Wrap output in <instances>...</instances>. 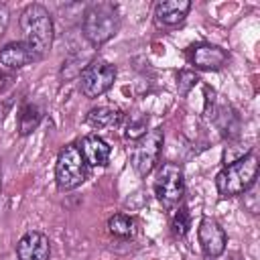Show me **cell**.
Returning a JSON list of instances; mask_svg holds the SVG:
<instances>
[{"mask_svg": "<svg viewBox=\"0 0 260 260\" xmlns=\"http://www.w3.org/2000/svg\"><path fill=\"white\" fill-rule=\"evenodd\" d=\"M20 30L24 37L22 43L32 51L35 59L49 55L53 47V20L45 6L28 4L20 12Z\"/></svg>", "mask_w": 260, "mask_h": 260, "instance_id": "1", "label": "cell"}, {"mask_svg": "<svg viewBox=\"0 0 260 260\" xmlns=\"http://www.w3.org/2000/svg\"><path fill=\"white\" fill-rule=\"evenodd\" d=\"M258 177V158L256 154H244L232 165H225L217 177H215V187L221 197H234L242 195L248 189L254 187Z\"/></svg>", "mask_w": 260, "mask_h": 260, "instance_id": "2", "label": "cell"}, {"mask_svg": "<svg viewBox=\"0 0 260 260\" xmlns=\"http://www.w3.org/2000/svg\"><path fill=\"white\" fill-rule=\"evenodd\" d=\"M120 28L118 8L110 2H95L83 14V35L93 45L100 47L108 43Z\"/></svg>", "mask_w": 260, "mask_h": 260, "instance_id": "3", "label": "cell"}, {"mask_svg": "<svg viewBox=\"0 0 260 260\" xmlns=\"http://www.w3.org/2000/svg\"><path fill=\"white\" fill-rule=\"evenodd\" d=\"M87 179V162L77 144H67L61 148L55 165V181L61 191H71Z\"/></svg>", "mask_w": 260, "mask_h": 260, "instance_id": "4", "label": "cell"}, {"mask_svg": "<svg viewBox=\"0 0 260 260\" xmlns=\"http://www.w3.org/2000/svg\"><path fill=\"white\" fill-rule=\"evenodd\" d=\"M116 81V67L104 59H95L79 73V89L85 98L93 100L104 95Z\"/></svg>", "mask_w": 260, "mask_h": 260, "instance_id": "5", "label": "cell"}, {"mask_svg": "<svg viewBox=\"0 0 260 260\" xmlns=\"http://www.w3.org/2000/svg\"><path fill=\"white\" fill-rule=\"evenodd\" d=\"M165 134L160 128L148 130L144 136H140L132 148V167L140 177H146L156 167L160 152H162Z\"/></svg>", "mask_w": 260, "mask_h": 260, "instance_id": "6", "label": "cell"}, {"mask_svg": "<svg viewBox=\"0 0 260 260\" xmlns=\"http://www.w3.org/2000/svg\"><path fill=\"white\" fill-rule=\"evenodd\" d=\"M154 193L165 205L179 203L185 193L183 169L175 162H162L156 173V179H154Z\"/></svg>", "mask_w": 260, "mask_h": 260, "instance_id": "7", "label": "cell"}, {"mask_svg": "<svg viewBox=\"0 0 260 260\" xmlns=\"http://www.w3.org/2000/svg\"><path fill=\"white\" fill-rule=\"evenodd\" d=\"M197 238H199L201 250L209 258L221 256L225 250V244H228V236H225L223 228L213 217H201L199 228H197Z\"/></svg>", "mask_w": 260, "mask_h": 260, "instance_id": "8", "label": "cell"}, {"mask_svg": "<svg viewBox=\"0 0 260 260\" xmlns=\"http://www.w3.org/2000/svg\"><path fill=\"white\" fill-rule=\"evenodd\" d=\"M18 260H49L51 258V242L41 232H26L16 244Z\"/></svg>", "mask_w": 260, "mask_h": 260, "instance_id": "9", "label": "cell"}, {"mask_svg": "<svg viewBox=\"0 0 260 260\" xmlns=\"http://www.w3.org/2000/svg\"><path fill=\"white\" fill-rule=\"evenodd\" d=\"M225 61H228V51L217 45L199 43V45L191 47V63L197 69H203V71L219 69L225 65Z\"/></svg>", "mask_w": 260, "mask_h": 260, "instance_id": "10", "label": "cell"}, {"mask_svg": "<svg viewBox=\"0 0 260 260\" xmlns=\"http://www.w3.org/2000/svg\"><path fill=\"white\" fill-rule=\"evenodd\" d=\"M87 167H106L108 160H110V154H112V148L110 144L98 136V134H89L81 140V146H79Z\"/></svg>", "mask_w": 260, "mask_h": 260, "instance_id": "11", "label": "cell"}, {"mask_svg": "<svg viewBox=\"0 0 260 260\" xmlns=\"http://www.w3.org/2000/svg\"><path fill=\"white\" fill-rule=\"evenodd\" d=\"M189 10H191L189 0H162L154 6V18L162 26H173L179 24Z\"/></svg>", "mask_w": 260, "mask_h": 260, "instance_id": "12", "label": "cell"}, {"mask_svg": "<svg viewBox=\"0 0 260 260\" xmlns=\"http://www.w3.org/2000/svg\"><path fill=\"white\" fill-rule=\"evenodd\" d=\"M30 61H35V55L22 41L8 43L0 49V63L10 67V69H20V67L28 65Z\"/></svg>", "mask_w": 260, "mask_h": 260, "instance_id": "13", "label": "cell"}, {"mask_svg": "<svg viewBox=\"0 0 260 260\" xmlns=\"http://www.w3.org/2000/svg\"><path fill=\"white\" fill-rule=\"evenodd\" d=\"M120 118H122L120 110L108 108V106H100V108L89 110L87 124L93 126V128H112V126H116L120 122Z\"/></svg>", "mask_w": 260, "mask_h": 260, "instance_id": "14", "label": "cell"}, {"mask_svg": "<svg viewBox=\"0 0 260 260\" xmlns=\"http://www.w3.org/2000/svg\"><path fill=\"white\" fill-rule=\"evenodd\" d=\"M43 120V110L37 104H26L18 114V132L22 136L35 132Z\"/></svg>", "mask_w": 260, "mask_h": 260, "instance_id": "15", "label": "cell"}, {"mask_svg": "<svg viewBox=\"0 0 260 260\" xmlns=\"http://www.w3.org/2000/svg\"><path fill=\"white\" fill-rule=\"evenodd\" d=\"M134 219L126 213H116L108 219V230L112 236L116 238H122V240H128V238H134L136 234V228H134Z\"/></svg>", "mask_w": 260, "mask_h": 260, "instance_id": "16", "label": "cell"}, {"mask_svg": "<svg viewBox=\"0 0 260 260\" xmlns=\"http://www.w3.org/2000/svg\"><path fill=\"white\" fill-rule=\"evenodd\" d=\"M146 124H148V118L142 116V114H132L126 122V128H124V136L130 138V140H138L140 136H144L148 130H146Z\"/></svg>", "mask_w": 260, "mask_h": 260, "instance_id": "17", "label": "cell"}, {"mask_svg": "<svg viewBox=\"0 0 260 260\" xmlns=\"http://www.w3.org/2000/svg\"><path fill=\"white\" fill-rule=\"evenodd\" d=\"M189 228H191L189 211L185 207H179L177 213H175V217H173V232H175V236H181L183 238L189 232Z\"/></svg>", "mask_w": 260, "mask_h": 260, "instance_id": "18", "label": "cell"}, {"mask_svg": "<svg viewBox=\"0 0 260 260\" xmlns=\"http://www.w3.org/2000/svg\"><path fill=\"white\" fill-rule=\"evenodd\" d=\"M195 81H197V77H195L191 71H183V73L179 75V91H181V93H187L189 87H191Z\"/></svg>", "mask_w": 260, "mask_h": 260, "instance_id": "19", "label": "cell"}, {"mask_svg": "<svg viewBox=\"0 0 260 260\" xmlns=\"http://www.w3.org/2000/svg\"><path fill=\"white\" fill-rule=\"evenodd\" d=\"M8 20H10V12H8V8L4 4H0V37L4 35V30L8 26Z\"/></svg>", "mask_w": 260, "mask_h": 260, "instance_id": "20", "label": "cell"}, {"mask_svg": "<svg viewBox=\"0 0 260 260\" xmlns=\"http://www.w3.org/2000/svg\"><path fill=\"white\" fill-rule=\"evenodd\" d=\"M2 85H4V75L0 73V89H2Z\"/></svg>", "mask_w": 260, "mask_h": 260, "instance_id": "21", "label": "cell"}]
</instances>
